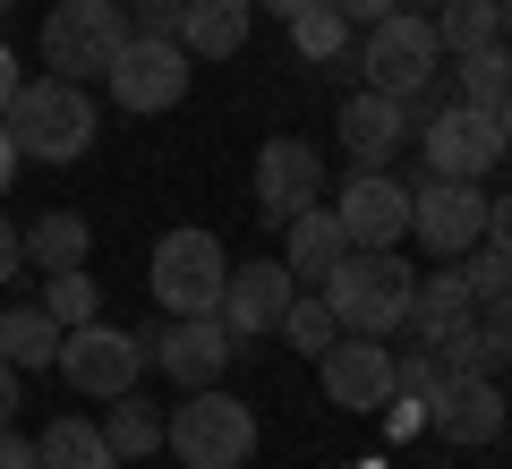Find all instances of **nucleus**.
I'll return each mask as SVG.
<instances>
[{"label": "nucleus", "instance_id": "nucleus-9", "mask_svg": "<svg viewBox=\"0 0 512 469\" xmlns=\"http://www.w3.org/2000/svg\"><path fill=\"white\" fill-rule=\"evenodd\" d=\"M410 239H427V256H470L487 239V188L478 180H419L410 188Z\"/></svg>", "mask_w": 512, "mask_h": 469}, {"label": "nucleus", "instance_id": "nucleus-43", "mask_svg": "<svg viewBox=\"0 0 512 469\" xmlns=\"http://www.w3.org/2000/svg\"><path fill=\"white\" fill-rule=\"evenodd\" d=\"M256 9H274V18H299V9H308V0H256Z\"/></svg>", "mask_w": 512, "mask_h": 469}, {"label": "nucleus", "instance_id": "nucleus-32", "mask_svg": "<svg viewBox=\"0 0 512 469\" xmlns=\"http://www.w3.org/2000/svg\"><path fill=\"white\" fill-rule=\"evenodd\" d=\"M180 18H188V0H137V9H128V35L180 43Z\"/></svg>", "mask_w": 512, "mask_h": 469}, {"label": "nucleus", "instance_id": "nucleus-26", "mask_svg": "<svg viewBox=\"0 0 512 469\" xmlns=\"http://www.w3.org/2000/svg\"><path fill=\"white\" fill-rule=\"evenodd\" d=\"M299 43V60H316V69H333V60H350V18L333 9V0H308L299 18H282Z\"/></svg>", "mask_w": 512, "mask_h": 469}, {"label": "nucleus", "instance_id": "nucleus-21", "mask_svg": "<svg viewBox=\"0 0 512 469\" xmlns=\"http://www.w3.org/2000/svg\"><path fill=\"white\" fill-rule=\"evenodd\" d=\"M86 256H94V222H86V214L60 205V214L26 222V265H35V273H77Z\"/></svg>", "mask_w": 512, "mask_h": 469}, {"label": "nucleus", "instance_id": "nucleus-19", "mask_svg": "<svg viewBox=\"0 0 512 469\" xmlns=\"http://www.w3.org/2000/svg\"><path fill=\"white\" fill-rule=\"evenodd\" d=\"M282 265H291V282H325L333 265L350 256V239H342V222H333V205H299L291 222H282Z\"/></svg>", "mask_w": 512, "mask_h": 469}, {"label": "nucleus", "instance_id": "nucleus-12", "mask_svg": "<svg viewBox=\"0 0 512 469\" xmlns=\"http://www.w3.org/2000/svg\"><path fill=\"white\" fill-rule=\"evenodd\" d=\"M333 222H342L350 248H402L410 239V188L393 171H350L342 197H333Z\"/></svg>", "mask_w": 512, "mask_h": 469}, {"label": "nucleus", "instance_id": "nucleus-10", "mask_svg": "<svg viewBox=\"0 0 512 469\" xmlns=\"http://www.w3.org/2000/svg\"><path fill=\"white\" fill-rule=\"evenodd\" d=\"M239 350H248V342H239L222 316H171L163 333H146V359L163 367L180 393H197V384H222V367H231Z\"/></svg>", "mask_w": 512, "mask_h": 469}, {"label": "nucleus", "instance_id": "nucleus-41", "mask_svg": "<svg viewBox=\"0 0 512 469\" xmlns=\"http://www.w3.org/2000/svg\"><path fill=\"white\" fill-rule=\"evenodd\" d=\"M9 94H18V60H9V43H0V111H9Z\"/></svg>", "mask_w": 512, "mask_h": 469}, {"label": "nucleus", "instance_id": "nucleus-1", "mask_svg": "<svg viewBox=\"0 0 512 469\" xmlns=\"http://www.w3.org/2000/svg\"><path fill=\"white\" fill-rule=\"evenodd\" d=\"M0 128L18 137V163H86L103 137V111L77 77H26L0 111Z\"/></svg>", "mask_w": 512, "mask_h": 469}, {"label": "nucleus", "instance_id": "nucleus-40", "mask_svg": "<svg viewBox=\"0 0 512 469\" xmlns=\"http://www.w3.org/2000/svg\"><path fill=\"white\" fill-rule=\"evenodd\" d=\"M9 180H18V137L0 128V197H9Z\"/></svg>", "mask_w": 512, "mask_h": 469}, {"label": "nucleus", "instance_id": "nucleus-35", "mask_svg": "<svg viewBox=\"0 0 512 469\" xmlns=\"http://www.w3.org/2000/svg\"><path fill=\"white\" fill-rule=\"evenodd\" d=\"M487 248L512 256V197H487Z\"/></svg>", "mask_w": 512, "mask_h": 469}, {"label": "nucleus", "instance_id": "nucleus-37", "mask_svg": "<svg viewBox=\"0 0 512 469\" xmlns=\"http://www.w3.org/2000/svg\"><path fill=\"white\" fill-rule=\"evenodd\" d=\"M333 9H342L350 26H376V18H393V9H402V0H333Z\"/></svg>", "mask_w": 512, "mask_h": 469}, {"label": "nucleus", "instance_id": "nucleus-2", "mask_svg": "<svg viewBox=\"0 0 512 469\" xmlns=\"http://www.w3.org/2000/svg\"><path fill=\"white\" fill-rule=\"evenodd\" d=\"M410 290H419V273H410L402 248H350L342 265L316 282V299L333 307V325L342 333H402L410 325Z\"/></svg>", "mask_w": 512, "mask_h": 469}, {"label": "nucleus", "instance_id": "nucleus-17", "mask_svg": "<svg viewBox=\"0 0 512 469\" xmlns=\"http://www.w3.org/2000/svg\"><path fill=\"white\" fill-rule=\"evenodd\" d=\"M504 418H512V401H504V384H495V376H453V384L436 393V410H427V427H436L444 444L478 452V444L504 435Z\"/></svg>", "mask_w": 512, "mask_h": 469}, {"label": "nucleus", "instance_id": "nucleus-13", "mask_svg": "<svg viewBox=\"0 0 512 469\" xmlns=\"http://www.w3.org/2000/svg\"><path fill=\"white\" fill-rule=\"evenodd\" d=\"M299 299V282H291V265L282 256H248V265H231V282H222V325L239 333V342H265V333L282 325V307Z\"/></svg>", "mask_w": 512, "mask_h": 469}, {"label": "nucleus", "instance_id": "nucleus-42", "mask_svg": "<svg viewBox=\"0 0 512 469\" xmlns=\"http://www.w3.org/2000/svg\"><path fill=\"white\" fill-rule=\"evenodd\" d=\"M495 128H504V154H512V94H504V103H495Z\"/></svg>", "mask_w": 512, "mask_h": 469}, {"label": "nucleus", "instance_id": "nucleus-29", "mask_svg": "<svg viewBox=\"0 0 512 469\" xmlns=\"http://www.w3.org/2000/svg\"><path fill=\"white\" fill-rule=\"evenodd\" d=\"M282 342H291L299 350V359H325V350H333V333H342V325H333V307L325 299H291V307H282Z\"/></svg>", "mask_w": 512, "mask_h": 469}, {"label": "nucleus", "instance_id": "nucleus-14", "mask_svg": "<svg viewBox=\"0 0 512 469\" xmlns=\"http://www.w3.org/2000/svg\"><path fill=\"white\" fill-rule=\"evenodd\" d=\"M316 376H325L333 410H384V401H393V350H384L376 333H333V350L316 359Z\"/></svg>", "mask_w": 512, "mask_h": 469}, {"label": "nucleus", "instance_id": "nucleus-4", "mask_svg": "<svg viewBox=\"0 0 512 469\" xmlns=\"http://www.w3.org/2000/svg\"><path fill=\"white\" fill-rule=\"evenodd\" d=\"M128 52V9L120 0H52L43 9V69L52 77H111V60Z\"/></svg>", "mask_w": 512, "mask_h": 469}, {"label": "nucleus", "instance_id": "nucleus-22", "mask_svg": "<svg viewBox=\"0 0 512 469\" xmlns=\"http://www.w3.org/2000/svg\"><path fill=\"white\" fill-rule=\"evenodd\" d=\"M35 461L43 469H120L111 444H103V418H77V410H60L52 427L35 435Z\"/></svg>", "mask_w": 512, "mask_h": 469}, {"label": "nucleus", "instance_id": "nucleus-28", "mask_svg": "<svg viewBox=\"0 0 512 469\" xmlns=\"http://www.w3.org/2000/svg\"><path fill=\"white\" fill-rule=\"evenodd\" d=\"M43 307H52V325L69 333V325H86V316H103V290H94L86 265L77 273H43Z\"/></svg>", "mask_w": 512, "mask_h": 469}, {"label": "nucleus", "instance_id": "nucleus-30", "mask_svg": "<svg viewBox=\"0 0 512 469\" xmlns=\"http://www.w3.org/2000/svg\"><path fill=\"white\" fill-rule=\"evenodd\" d=\"M444 384H453V367H444L427 342H419V350H393V393H410V401H427V410H436Z\"/></svg>", "mask_w": 512, "mask_h": 469}, {"label": "nucleus", "instance_id": "nucleus-8", "mask_svg": "<svg viewBox=\"0 0 512 469\" xmlns=\"http://www.w3.org/2000/svg\"><path fill=\"white\" fill-rule=\"evenodd\" d=\"M419 154H427V180H487L495 154H504V128L478 103H444V111H427Z\"/></svg>", "mask_w": 512, "mask_h": 469}, {"label": "nucleus", "instance_id": "nucleus-20", "mask_svg": "<svg viewBox=\"0 0 512 469\" xmlns=\"http://www.w3.org/2000/svg\"><path fill=\"white\" fill-rule=\"evenodd\" d=\"M248 26H256V0H188L180 52L188 60H231L239 43H248Z\"/></svg>", "mask_w": 512, "mask_h": 469}, {"label": "nucleus", "instance_id": "nucleus-45", "mask_svg": "<svg viewBox=\"0 0 512 469\" xmlns=\"http://www.w3.org/2000/svg\"><path fill=\"white\" fill-rule=\"evenodd\" d=\"M9 9H18V0H0V18H9Z\"/></svg>", "mask_w": 512, "mask_h": 469}, {"label": "nucleus", "instance_id": "nucleus-47", "mask_svg": "<svg viewBox=\"0 0 512 469\" xmlns=\"http://www.w3.org/2000/svg\"><path fill=\"white\" fill-rule=\"evenodd\" d=\"M504 9H512V0H504Z\"/></svg>", "mask_w": 512, "mask_h": 469}, {"label": "nucleus", "instance_id": "nucleus-3", "mask_svg": "<svg viewBox=\"0 0 512 469\" xmlns=\"http://www.w3.org/2000/svg\"><path fill=\"white\" fill-rule=\"evenodd\" d=\"M436 77H444V43H436V18H427V9H393V18L367 26V43H359V86L393 94V103H427Z\"/></svg>", "mask_w": 512, "mask_h": 469}, {"label": "nucleus", "instance_id": "nucleus-18", "mask_svg": "<svg viewBox=\"0 0 512 469\" xmlns=\"http://www.w3.org/2000/svg\"><path fill=\"white\" fill-rule=\"evenodd\" d=\"M470 316H478V299H470V273H461V265L419 273V290H410V333H419L427 350H444Z\"/></svg>", "mask_w": 512, "mask_h": 469}, {"label": "nucleus", "instance_id": "nucleus-31", "mask_svg": "<svg viewBox=\"0 0 512 469\" xmlns=\"http://www.w3.org/2000/svg\"><path fill=\"white\" fill-rule=\"evenodd\" d=\"M470 299H478V316H512V256L504 248H487V256H470Z\"/></svg>", "mask_w": 512, "mask_h": 469}, {"label": "nucleus", "instance_id": "nucleus-24", "mask_svg": "<svg viewBox=\"0 0 512 469\" xmlns=\"http://www.w3.org/2000/svg\"><path fill=\"white\" fill-rule=\"evenodd\" d=\"M0 359L18 367V376L52 367V359H60V325H52V307H0Z\"/></svg>", "mask_w": 512, "mask_h": 469}, {"label": "nucleus", "instance_id": "nucleus-39", "mask_svg": "<svg viewBox=\"0 0 512 469\" xmlns=\"http://www.w3.org/2000/svg\"><path fill=\"white\" fill-rule=\"evenodd\" d=\"M487 342H495V367H512V316H487Z\"/></svg>", "mask_w": 512, "mask_h": 469}, {"label": "nucleus", "instance_id": "nucleus-16", "mask_svg": "<svg viewBox=\"0 0 512 469\" xmlns=\"http://www.w3.org/2000/svg\"><path fill=\"white\" fill-rule=\"evenodd\" d=\"M333 137H342L350 171H393V154L410 145V103H393V94L359 86L342 103V120H333Z\"/></svg>", "mask_w": 512, "mask_h": 469}, {"label": "nucleus", "instance_id": "nucleus-15", "mask_svg": "<svg viewBox=\"0 0 512 469\" xmlns=\"http://www.w3.org/2000/svg\"><path fill=\"white\" fill-rule=\"evenodd\" d=\"M325 197V163H316V145L308 137H265V154H256V214L274 222H291L299 205H316Z\"/></svg>", "mask_w": 512, "mask_h": 469}, {"label": "nucleus", "instance_id": "nucleus-25", "mask_svg": "<svg viewBox=\"0 0 512 469\" xmlns=\"http://www.w3.org/2000/svg\"><path fill=\"white\" fill-rule=\"evenodd\" d=\"M103 444H111V461H146V452L163 444V410H154L146 393H120L103 410Z\"/></svg>", "mask_w": 512, "mask_h": 469}, {"label": "nucleus", "instance_id": "nucleus-46", "mask_svg": "<svg viewBox=\"0 0 512 469\" xmlns=\"http://www.w3.org/2000/svg\"><path fill=\"white\" fill-rule=\"evenodd\" d=\"M504 60H512V35H504Z\"/></svg>", "mask_w": 512, "mask_h": 469}, {"label": "nucleus", "instance_id": "nucleus-36", "mask_svg": "<svg viewBox=\"0 0 512 469\" xmlns=\"http://www.w3.org/2000/svg\"><path fill=\"white\" fill-rule=\"evenodd\" d=\"M0 469H43V461H35V444H26L18 427H0Z\"/></svg>", "mask_w": 512, "mask_h": 469}, {"label": "nucleus", "instance_id": "nucleus-34", "mask_svg": "<svg viewBox=\"0 0 512 469\" xmlns=\"http://www.w3.org/2000/svg\"><path fill=\"white\" fill-rule=\"evenodd\" d=\"M18 265H26V231L0 214V282H18Z\"/></svg>", "mask_w": 512, "mask_h": 469}, {"label": "nucleus", "instance_id": "nucleus-38", "mask_svg": "<svg viewBox=\"0 0 512 469\" xmlns=\"http://www.w3.org/2000/svg\"><path fill=\"white\" fill-rule=\"evenodd\" d=\"M18 410H26V401H18V367L0 359V427H18Z\"/></svg>", "mask_w": 512, "mask_h": 469}, {"label": "nucleus", "instance_id": "nucleus-5", "mask_svg": "<svg viewBox=\"0 0 512 469\" xmlns=\"http://www.w3.org/2000/svg\"><path fill=\"white\" fill-rule=\"evenodd\" d=\"M163 444L180 452L188 469H248V452H256V410H248L239 393L197 384V393L163 418Z\"/></svg>", "mask_w": 512, "mask_h": 469}, {"label": "nucleus", "instance_id": "nucleus-23", "mask_svg": "<svg viewBox=\"0 0 512 469\" xmlns=\"http://www.w3.org/2000/svg\"><path fill=\"white\" fill-rule=\"evenodd\" d=\"M504 26H512V9H504V0H444V9H436V43H444V60L504 43Z\"/></svg>", "mask_w": 512, "mask_h": 469}, {"label": "nucleus", "instance_id": "nucleus-6", "mask_svg": "<svg viewBox=\"0 0 512 469\" xmlns=\"http://www.w3.org/2000/svg\"><path fill=\"white\" fill-rule=\"evenodd\" d=\"M52 367H60V384H69V393L120 401V393H137V376H146V333L86 316V325L60 333V359H52Z\"/></svg>", "mask_w": 512, "mask_h": 469}, {"label": "nucleus", "instance_id": "nucleus-11", "mask_svg": "<svg viewBox=\"0 0 512 469\" xmlns=\"http://www.w3.org/2000/svg\"><path fill=\"white\" fill-rule=\"evenodd\" d=\"M188 77H197V60L180 52V43H154V35H128V52L111 60V103L120 111H171L188 94Z\"/></svg>", "mask_w": 512, "mask_h": 469}, {"label": "nucleus", "instance_id": "nucleus-27", "mask_svg": "<svg viewBox=\"0 0 512 469\" xmlns=\"http://www.w3.org/2000/svg\"><path fill=\"white\" fill-rule=\"evenodd\" d=\"M453 86H461V103L495 111V103L512 94V60H504V43H487V52H461V60H453Z\"/></svg>", "mask_w": 512, "mask_h": 469}, {"label": "nucleus", "instance_id": "nucleus-7", "mask_svg": "<svg viewBox=\"0 0 512 469\" xmlns=\"http://www.w3.org/2000/svg\"><path fill=\"white\" fill-rule=\"evenodd\" d=\"M146 282H154V299H163L171 316H214V307H222V282H231V256H222L214 231L188 222V231H163V239H154Z\"/></svg>", "mask_w": 512, "mask_h": 469}, {"label": "nucleus", "instance_id": "nucleus-33", "mask_svg": "<svg viewBox=\"0 0 512 469\" xmlns=\"http://www.w3.org/2000/svg\"><path fill=\"white\" fill-rule=\"evenodd\" d=\"M384 427H393V435H419V427H427V401L393 393V401H384Z\"/></svg>", "mask_w": 512, "mask_h": 469}, {"label": "nucleus", "instance_id": "nucleus-44", "mask_svg": "<svg viewBox=\"0 0 512 469\" xmlns=\"http://www.w3.org/2000/svg\"><path fill=\"white\" fill-rule=\"evenodd\" d=\"M419 9H427V18H436V9H444V0H419Z\"/></svg>", "mask_w": 512, "mask_h": 469}]
</instances>
